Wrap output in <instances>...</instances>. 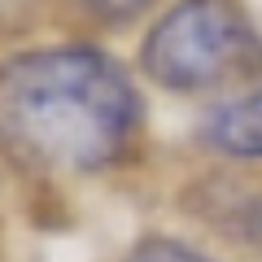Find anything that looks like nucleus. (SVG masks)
<instances>
[{
    "instance_id": "7",
    "label": "nucleus",
    "mask_w": 262,
    "mask_h": 262,
    "mask_svg": "<svg viewBox=\"0 0 262 262\" xmlns=\"http://www.w3.org/2000/svg\"><path fill=\"white\" fill-rule=\"evenodd\" d=\"M22 5H27V0H0V18H5V13H13V9H22Z\"/></svg>"
},
{
    "instance_id": "2",
    "label": "nucleus",
    "mask_w": 262,
    "mask_h": 262,
    "mask_svg": "<svg viewBox=\"0 0 262 262\" xmlns=\"http://www.w3.org/2000/svg\"><path fill=\"white\" fill-rule=\"evenodd\" d=\"M140 66L170 92H201L262 66V39L236 0H179L149 31Z\"/></svg>"
},
{
    "instance_id": "4",
    "label": "nucleus",
    "mask_w": 262,
    "mask_h": 262,
    "mask_svg": "<svg viewBox=\"0 0 262 262\" xmlns=\"http://www.w3.org/2000/svg\"><path fill=\"white\" fill-rule=\"evenodd\" d=\"M214 214L223 219L227 232L249 236V241H262V192H232L223 201H214Z\"/></svg>"
},
{
    "instance_id": "3",
    "label": "nucleus",
    "mask_w": 262,
    "mask_h": 262,
    "mask_svg": "<svg viewBox=\"0 0 262 262\" xmlns=\"http://www.w3.org/2000/svg\"><path fill=\"white\" fill-rule=\"evenodd\" d=\"M201 144L227 158H262V79L201 114Z\"/></svg>"
},
{
    "instance_id": "1",
    "label": "nucleus",
    "mask_w": 262,
    "mask_h": 262,
    "mask_svg": "<svg viewBox=\"0 0 262 262\" xmlns=\"http://www.w3.org/2000/svg\"><path fill=\"white\" fill-rule=\"evenodd\" d=\"M140 101L101 53L53 48L0 70V140L27 162L96 170L127 149Z\"/></svg>"
},
{
    "instance_id": "5",
    "label": "nucleus",
    "mask_w": 262,
    "mask_h": 262,
    "mask_svg": "<svg viewBox=\"0 0 262 262\" xmlns=\"http://www.w3.org/2000/svg\"><path fill=\"white\" fill-rule=\"evenodd\" d=\"M127 262H210V258H201L196 249L175 245V241H144Z\"/></svg>"
},
{
    "instance_id": "6",
    "label": "nucleus",
    "mask_w": 262,
    "mask_h": 262,
    "mask_svg": "<svg viewBox=\"0 0 262 262\" xmlns=\"http://www.w3.org/2000/svg\"><path fill=\"white\" fill-rule=\"evenodd\" d=\"M83 5L96 13V18H131V13H140L144 5H153V0H83Z\"/></svg>"
}]
</instances>
